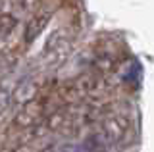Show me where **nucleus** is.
Wrapping results in <instances>:
<instances>
[{
    "label": "nucleus",
    "instance_id": "6",
    "mask_svg": "<svg viewBox=\"0 0 154 152\" xmlns=\"http://www.w3.org/2000/svg\"><path fill=\"white\" fill-rule=\"evenodd\" d=\"M42 152H93L85 142L75 144V142H58V144H50Z\"/></svg>",
    "mask_w": 154,
    "mask_h": 152
},
{
    "label": "nucleus",
    "instance_id": "9",
    "mask_svg": "<svg viewBox=\"0 0 154 152\" xmlns=\"http://www.w3.org/2000/svg\"><path fill=\"white\" fill-rule=\"evenodd\" d=\"M29 2H31V0H12V8L17 10V12H27Z\"/></svg>",
    "mask_w": 154,
    "mask_h": 152
},
{
    "label": "nucleus",
    "instance_id": "2",
    "mask_svg": "<svg viewBox=\"0 0 154 152\" xmlns=\"http://www.w3.org/2000/svg\"><path fill=\"white\" fill-rule=\"evenodd\" d=\"M48 114V100L46 98H33L21 104V110L14 116V125L19 129H33L46 117Z\"/></svg>",
    "mask_w": 154,
    "mask_h": 152
},
{
    "label": "nucleus",
    "instance_id": "3",
    "mask_svg": "<svg viewBox=\"0 0 154 152\" xmlns=\"http://www.w3.org/2000/svg\"><path fill=\"white\" fill-rule=\"evenodd\" d=\"M69 50H71V39L67 37L66 31L58 29L48 37L42 54H45V58L48 60V64H60V62L69 54Z\"/></svg>",
    "mask_w": 154,
    "mask_h": 152
},
{
    "label": "nucleus",
    "instance_id": "4",
    "mask_svg": "<svg viewBox=\"0 0 154 152\" xmlns=\"http://www.w3.org/2000/svg\"><path fill=\"white\" fill-rule=\"evenodd\" d=\"M50 17H52V10H38L35 16L27 21L25 31H23V41H25V42H33L42 31L46 29Z\"/></svg>",
    "mask_w": 154,
    "mask_h": 152
},
{
    "label": "nucleus",
    "instance_id": "7",
    "mask_svg": "<svg viewBox=\"0 0 154 152\" xmlns=\"http://www.w3.org/2000/svg\"><path fill=\"white\" fill-rule=\"evenodd\" d=\"M17 20L10 14H0V42H4L12 35V31L16 29Z\"/></svg>",
    "mask_w": 154,
    "mask_h": 152
},
{
    "label": "nucleus",
    "instance_id": "1",
    "mask_svg": "<svg viewBox=\"0 0 154 152\" xmlns=\"http://www.w3.org/2000/svg\"><path fill=\"white\" fill-rule=\"evenodd\" d=\"M93 125H94V131L91 133L83 142L93 152H96V150H104V148H108V146L118 144L125 137V133L129 131L131 121H129V117L125 116V114H118V112L110 114V110H108L104 116H100Z\"/></svg>",
    "mask_w": 154,
    "mask_h": 152
},
{
    "label": "nucleus",
    "instance_id": "5",
    "mask_svg": "<svg viewBox=\"0 0 154 152\" xmlns=\"http://www.w3.org/2000/svg\"><path fill=\"white\" fill-rule=\"evenodd\" d=\"M38 93H41V85H38V81L33 79V77H27V79H23V81L17 85L12 100L16 104H25L29 100H33V98H37Z\"/></svg>",
    "mask_w": 154,
    "mask_h": 152
},
{
    "label": "nucleus",
    "instance_id": "8",
    "mask_svg": "<svg viewBox=\"0 0 154 152\" xmlns=\"http://www.w3.org/2000/svg\"><path fill=\"white\" fill-rule=\"evenodd\" d=\"M10 106H12V94H10L6 89L0 87V117L8 112Z\"/></svg>",
    "mask_w": 154,
    "mask_h": 152
}]
</instances>
